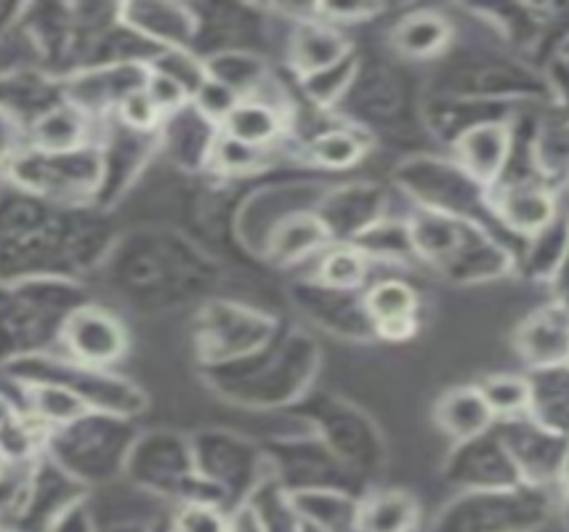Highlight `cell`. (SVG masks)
<instances>
[{"label":"cell","mask_w":569,"mask_h":532,"mask_svg":"<svg viewBox=\"0 0 569 532\" xmlns=\"http://www.w3.org/2000/svg\"><path fill=\"white\" fill-rule=\"evenodd\" d=\"M546 516V495L532 484L466 490L439 511L431 532H532Z\"/></svg>","instance_id":"1"},{"label":"cell","mask_w":569,"mask_h":532,"mask_svg":"<svg viewBox=\"0 0 569 532\" xmlns=\"http://www.w3.org/2000/svg\"><path fill=\"white\" fill-rule=\"evenodd\" d=\"M447 476L466 490H503L521 482L511 455L498 442H471L452 458Z\"/></svg>","instance_id":"2"},{"label":"cell","mask_w":569,"mask_h":532,"mask_svg":"<svg viewBox=\"0 0 569 532\" xmlns=\"http://www.w3.org/2000/svg\"><path fill=\"white\" fill-rule=\"evenodd\" d=\"M288 501L298 520L322 532H357L359 503L347 490L317 488L288 493Z\"/></svg>","instance_id":"3"},{"label":"cell","mask_w":569,"mask_h":532,"mask_svg":"<svg viewBox=\"0 0 569 532\" xmlns=\"http://www.w3.org/2000/svg\"><path fill=\"white\" fill-rule=\"evenodd\" d=\"M70 343L88 362H110L123 352V333L104 314L86 312L72 320Z\"/></svg>","instance_id":"4"},{"label":"cell","mask_w":569,"mask_h":532,"mask_svg":"<svg viewBox=\"0 0 569 532\" xmlns=\"http://www.w3.org/2000/svg\"><path fill=\"white\" fill-rule=\"evenodd\" d=\"M418 520V503L408 493H381L359 503L357 532H410Z\"/></svg>","instance_id":"5"},{"label":"cell","mask_w":569,"mask_h":532,"mask_svg":"<svg viewBox=\"0 0 569 532\" xmlns=\"http://www.w3.org/2000/svg\"><path fill=\"white\" fill-rule=\"evenodd\" d=\"M546 330L540 322H530L525 330V341H521V347H525V352L532 357L535 362H546V360H561V354H565V314H561V309L557 312H548L546 314Z\"/></svg>","instance_id":"6"},{"label":"cell","mask_w":569,"mask_h":532,"mask_svg":"<svg viewBox=\"0 0 569 532\" xmlns=\"http://www.w3.org/2000/svg\"><path fill=\"white\" fill-rule=\"evenodd\" d=\"M229 131H232L234 139L246 141V144H259V141L274 137L277 118L263 104H242L229 112Z\"/></svg>","instance_id":"7"},{"label":"cell","mask_w":569,"mask_h":532,"mask_svg":"<svg viewBox=\"0 0 569 532\" xmlns=\"http://www.w3.org/2000/svg\"><path fill=\"white\" fill-rule=\"evenodd\" d=\"M171 532H229V520L219 503L187 501L173 514Z\"/></svg>","instance_id":"8"},{"label":"cell","mask_w":569,"mask_h":532,"mask_svg":"<svg viewBox=\"0 0 569 532\" xmlns=\"http://www.w3.org/2000/svg\"><path fill=\"white\" fill-rule=\"evenodd\" d=\"M412 309H416V295L402 282H383L370 293V312L381 320V325L412 320Z\"/></svg>","instance_id":"9"},{"label":"cell","mask_w":569,"mask_h":532,"mask_svg":"<svg viewBox=\"0 0 569 532\" xmlns=\"http://www.w3.org/2000/svg\"><path fill=\"white\" fill-rule=\"evenodd\" d=\"M442 40H445V24L431 17L410 19V22L399 30V46L410 53H429L433 49H439Z\"/></svg>","instance_id":"10"},{"label":"cell","mask_w":569,"mask_h":532,"mask_svg":"<svg viewBox=\"0 0 569 532\" xmlns=\"http://www.w3.org/2000/svg\"><path fill=\"white\" fill-rule=\"evenodd\" d=\"M36 408L49 421H72L83 413V402H80L72 392H67V389H57V387L38 389Z\"/></svg>","instance_id":"11"},{"label":"cell","mask_w":569,"mask_h":532,"mask_svg":"<svg viewBox=\"0 0 569 532\" xmlns=\"http://www.w3.org/2000/svg\"><path fill=\"white\" fill-rule=\"evenodd\" d=\"M322 274L328 278L330 285L336 288H351L359 285L365 278V261L357 253H333L325 261Z\"/></svg>","instance_id":"12"},{"label":"cell","mask_w":569,"mask_h":532,"mask_svg":"<svg viewBox=\"0 0 569 532\" xmlns=\"http://www.w3.org/2000/svg\"><path fill=\"white\" fill-rule=\"evenodd\" d=\"M485 402H490L487 408H498L508 413V410H517L527 402V387L521 381L513 379H492L485 387Z\"/></svg>","instance_id":"13"},{"label":"cell","mask_w":569,"mask_h":532,"mask_svg":"<svg viewBox=\"0 0 569 532\" xmlns=\"http://www.w3.org/2000/svg\"><path fill=\"white\" fill-rule=\"evenodd\" d=\"M508 219L519 227H538L548 219V200L543 194H519L508 205Z\"/></svg>","instance_id":"14"},{"label":"cell","mask_w":569,"mask_h":532,"mask_svg":"<svg viewBox=\"0 0 569 532\" xmlns=\"http://www.w3.org/2000/svg\"><path fill=\"white\" fill-rule=\"evenodd\" d=\"M123 120L133 128H152L158 120V107L152 104V99L147 97V91H131L126 93L123 104H120Z\"/></svg>","instance_id":"15"},{"label":"cell","mask_w":569,"mask_h":532,"mask_svg":"<svg viewBox=\"0 0 569 532\" xmlns=\"http://www.w3.org/2000/svg\"><path fill=\"white\" fill-rule=\"evenodd\" d=\"M147 97L152 99V104L158 107V110H173V107L184 102V83H179L173 76L160 72V76L149 80Z\"/></svg>","instance_id":"16"},{"label":"cell","mask_w":569,"mask_h":532,"mask_svg":"<svg viewBox=\"0 0 569 532\" xmlns=\"http://www.w3.org/2000/svg\"><path fill=\"white\" fill-rule=\"evenodd\" d=\"M74 126L72 120H67L64 114H51V118H46L43 123L38 126L40 131V139H43L46 147H53V150H67V147L74 141Z\"/></svg>","instance_id":"17"},{"label":"cell","mask_w":569,"mask_h":532,"mask_svg":"<svg viewBox=\"0 0 569 532\" xmlns=\"http://www.w3.org/2000/svg\"><path fill=\"white\" fill-rule=\"evenodd\" d=\"M317 154L328 165H349L351 160H357V144L343 133H330L317 144Z\"/></svg>","instance_id":"18"},{"label":"cell","mask_w":569,"mask_h":532,"mask_svg":"<svg viewBox=\"0 0 569 532\" xmlns=\"http://www.w3.org/2000/svg\"><path fill=\"white\" fill-rule=\"evenodd\" d=\"M229 532H267L256 520V514L248 506L240 509L237 514L229 520Z\"/></svg>","instance_id":"19"},{"label":"cell","mask_w":569,"mask_h":532,"mask_svg":"<svg viewBox=\"0 0 569 532\" xmlns=\"http://www.w3.org/2000/svg\"><path fill=\"white\" fill-rule=\"evenodd\" d=\"M154 532H171V528H158Z\"/></svg>","instance_id":"20"}]
</instances>
